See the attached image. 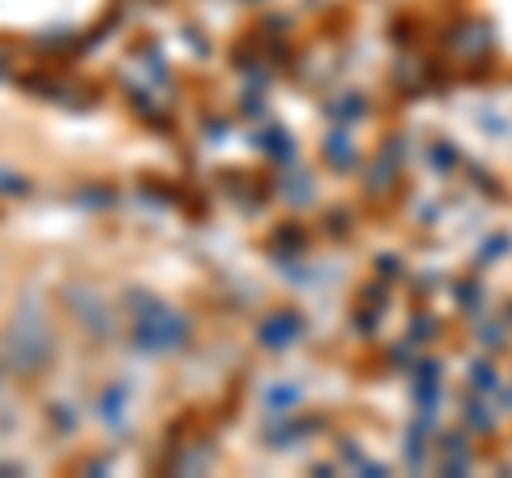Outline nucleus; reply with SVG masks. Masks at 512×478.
<instances>
[{"label": "nucleus", "instance_id": "nucleus-1", "mask_svg": "<svg viewBox=\"0 0 512 478\" xmlns=\"http://www.w3.org/2000/svg\"><path fill=\"white\" fill-rule=\"evenodd\" d=\"M141 346H154V350H167V346H175L184 338V321L175 312H167V308H150L146 312V321H141Z\"/></svg>", "mask_w": 512, "mask_h": 478}, {"label": "nucleus", "instance_id": "nucleus-2", "mask_svg": "<svg viewBox=\"0 0 512 478\" xmlns=\"http://www.w3.org/2000/svg\"><path fill=\"white\" fill-rule=\"evenodd\" d=\"M282 333H295L291 316H278V321H269V325H265V342H269V346H282V342H286Z\"/></svg>", "mask_w": 512, "mask_h": 478}]
</instances>
